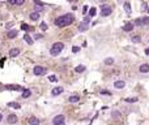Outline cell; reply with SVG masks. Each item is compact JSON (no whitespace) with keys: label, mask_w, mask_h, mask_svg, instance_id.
<instances>
[{"label":"cell","mask_w":149,"mask_h":125,"mask_svg":"<svg viewBox=\"0 0 149 125\" xmlns=\"http://www.w3.org/2000/svg\"><path fill=\"white\" fill-rule=\"evenodd\" d=\"M75 21V16L72 13H67L64 16H60L55 20V25L59 26V28H64V26H68Z\"/></svg>","instance_id":"obj_1"},{"label":"cell","mask_w":149,"mask_h":125,"mask_svg":"<svg viewBox=\"0 0 149 125\" xmlns=\"http://www.w3.org/2000/svg\"><path fill=\"white\" fill-rule=\"evenodd\" d=\"M63 48H64V44H63V43H60V42H58V43H54V46L51 47V50H50L51 56H58L63 51Z\"/></svg>","instance_id":"obj_2"},{"label":"cell","mask_w":149,"mask_h":125,"mask_svg":"<svg viewBox=\"0 0 149 125\" xmlns=\"http://www.w3.org/2000/svg\"><path fill=\"white\" fill-rule=\"evenodd\" d=\"M46 72H47V69H46L45 67H39V65H35L34 69H33V73L35 76H42V74H45Z\"/></svg>","instance_id":"obj_3"},{"label":"cell","mask_w":149,"mask_h":125,"mask_svg":"<svg viewBox=\"0 0 149 125\" xmlns=\"http://www.w3.org/2000/svg\"><path fill=\"white\" fill-rule=\"evenodd\" d=\"M52 122H54V125H63L65 122L64 115H58V116H55L54 120H52Z\"/></svg>","instance_id":"obj_4"},{"label":"cell","mask_w":149,"mask_h":125,"mask_svg":"<svg viewBox=\"0 0 149 125\" xmlns=\"http://www.w3.org/2000/svg\"><path fill=\"white\" fill-rule=\"evenodd\" d=\"M111 12H113L111 7H109V5H102V8H101V14H102L103 17L110 16V14H111Z\"/></svg>","instance_id":"obj_5"},{"label":"cell","mask_w":149,"mask_h":125,"mask_svg":"<svg viewBox=\"0 0 149 125\" xmlns=\"http://www.w3.org/2000/svg\"><path fill=\"white\" fill-rule=\"evenodd\" d=\"M34 4H35V8H34V11L39 12V13L45 11V7H43V4L41 3L39 0H34Z\"/></svg>","instance_id":"obj_6"},{"label":"cell","mask_w":149,"mask_h":125,"mask_svg":"<svg viewBox=\"0 0 149 125\" xmlns=\"http://www.w3.org/2000/svg\"><path fill=\"white\" fill-rule=\"evenodd\" d=\"M63 91H64V89H63L62 86H58V87H54L52 91H51V94H52L54 97H58V95H60Z\"/></svg>","instance_id":"obj_7"},{"label":"cell","mask_w":149,"mask_h":125,"mask_svg":"<svg viewBox=\"0 0 149 125\" xmlns=\"http://www.w3.org/2000/svg\"><path fill=\"white\" fill-rule=\"evenodd\" d=\"M20 48H12L11 51H9V56H11V57H16V56H18L20 55Z\"/></svg>","instance_id":"obj_8"},{"label":"cell","mask_w":149,"mask_h":125,"mask_svg":"<svg viewBox=\"0 0 149 125\" xmlns=\"http://www.w3.org/2000/svg\"><path fill=\"white\" fill-rule=\"evenodd\" d=\"M5 89L7 90H14V91H20V90H22V87L21 86H18V85H7L5 86Z\"/></svg>","instance_id":"obj_9"},{"label":"cell","mask_w":149,"mask_h":125,"mask_svg":"<svg viewBox=\"0 0 149 125\" xmlns=\"http://www.w3.org/2000/svg\"><path fill=\"white\" fill-rule=\"evenodd\" d=\"M133 26H135V24H132V22H127L126 25H124V28H123V30L124 31H132L133 30Z\"/></svg>","instance_id":"obj_10"},{"label":"cell","mask_w":149,"mask_h":125,"mask_svg":"<svg viewBox=\"0 0 149 125\" xmlns=\"http://www.w3.org/2000/svg\"><path fill=\"white\" fill-rule=\"evenodd\" d=\"M7 121H8V124H16L17 122V116L16 115H9L8 116V119H7Z\"/></svg>","instance_id":"obj_11"},{"label":"cell","mask_w":149,"mask_h":125,"mask_svg":"<svg viewBox=\"0 0 149 125\" xmlns=\"http://www.w3.org/2000/svg\"><path fill=\"white\" fill-rule=\"evenodd\" d=\"M114 86H115V89H124L126 82H124V81H116V82L114 83Z\"/></svg>","instance_id":"obj_12"},{"label":"cell","mask_w":149,"mask_h":125,"mask_svg":"<svg viewBox=\"0 0 149 125\" xmlns=\"http://www.w3.org/2000/svg\"><path fill=\"white\" fill-rule=\"evenodd\" d=\"M139 70H140L141 73H149V65L148 64H141Z\"/></svg>","instance_id":"obj_13"},{"label":"cell","mask_w":149,"mask_h":125,"mask_svg":"<svg viewBox=\"0 0 149 125\" xmlns=\"http://www.w3.org/2000/svg\"><path fill=\"white\" fill-rule=\"evenodd\" d=\"M30 20L31 21H37V20H39V12H33V13H30Z\"/></svg>","instance_id":"obj_14"},{"label":"cell","mask_w":149,"mask_h":125,"mask_svg":"<svg viewBox=\"0 0 149 125\" xmlns=\"http://www.w3.org/2000/svg\"><path fill=\"white\" fill-rule=\"evenodd\" d=\"M88 28H89V24L82 21V24H80V26H79V31H85V30H88Z\"/></svg>","instance_id":"obj_15"},{"label":"cell","mask_w":149,"mask_h":125,"mask_svg":"<svg viewBox=\"0 0 149 125\" xmlns=\"http://www.w3.org/2000/svg\"><path fill=\"white\" fill-rule=\"evenodd\" d=\"M17 34H18V33H17L16 30H9L8 33H7V36H8L9 39H12V38H16Z\"/></svg>","instance_id":"obj_16"},{"label":"cell","mask_w":149,"mask_h":125,"mask_svg":"<svg viewBox=\"0 0 149 125\" xmlns=\"http://www.w3.org/2000/svg\"><path fill=\"white\" fill-rule=\"evenodd\" d=\"M24 40H25L28 44H33V38H31L29 34H25V35H24Z\"/></svg>","instance_id":"obj_17"},{"label":"cell","mask_w":149,"mask_h":125,"mask_svg":"<svg viewBox=\"0 0 149 125\" xmlns=\"http://www.w3.org/2000/svg\"><path fill=\"white\" fill-rule=\"evenodd\" d=\"M28 121H29V124H30V125H38V124H39V120L37 119V117H30Z\"/></svg>","instance_id":"obj_18"},{"label":"cell","mask_w":149,"mask_h":125,"mask_svg":"<svg viewBox=\"0 0 149 125\" xmlns=\"http://www.w3.org/2000/svg\"><path fill=\"white\" fill-rule=\"evenodd\" d=\"M21 95H22V98H29L31 95V91L29 89H22V94Z\"/></svg>","instance_id":"obj_19"},{"label":"cell","mask_w":149,"mask_h":125,"mask_svg":"<svg viewBox=\"0 0 149 125\" xmlns=\"http://www.w3.org/2000/svg\"><path fill=\"white\" fill-rule=\"evenodd\" d=\"M69 103H77L80 100V97L79 95H72V97H69Z\"/></svg>","instance_id":"obj_20"},{"label":"cell","mask_w":149,"mask_h":125,"mask_svg":"<svg viewBox=\"0 0 149 125\" xmlns=\"http://www.w3.org/2000/svg\"><path fill=\"white\" fill-rule=\"evenodd\" d=\"M131 40H132L133 43H140L141 42V36L140 35H132L131 36Z\"/></svg>","instance_id":"obj_21"},{"label":"cell","mask_w":149,"mask_h":125,"mask_svg":"<svg viewBox=\"0 0 149 125\" xmlns=\"http://www.w3.org/2000/svg\"><path fill=\"white\" fill-rule=\"evenodd\" d=\"M8 107H13V108H16V109H20L21 108V106L18 104V103H16V102H9L8 103Z\"/></svg>","instance_id":"obj_22"},{"label":"cell","mask_w":149,"mask_h":125,"mask_svg":"<svg viewBox=\"0 0 149 125\" xmlns=\"http://www.w3.org/2000/svg\"><path fill=\"white\" fill-rule=\"evenodd\" d=\"M84 70H85V67H84V65H77V67L75 68V72H76V73H82Z\"/></svg>","instance_id":"obj_23"},{"label":"cell","mask_w":149,"mask_h":125,"mask_svg":"<svg viewBox=\"0 0 149 125\" xmlns=\"http://www.w3.org/2000/svg\"><path fill=\"white\" fill-rule=\"evenodd\" d=\"M96 13H97L96 7H93V8H89V16H90V17H94V16H96Z\"/></svg>","instance_id":"obj_24"},{"label":"cell","mask_w":149,"mask_h":125,"mask_svg":"<svg viewBox=\"0 0 149 125\" xmlns=\"http://www.w3.org/2000/svg\"><path fill=\"white\" fill-rule=\"evenodd\" d=\"M105 64H106V65H113V64H114V59H113V57L105 59Z\"/></svg>","instance_id":"obj_25"},{"label":"cell","mask_w":149,"mask_h":125,"mask_svg":"<svg viewBox=\"0 0 149 125\" xmlns=\"http://www.w3.org/2000/svg\"><path fill=\"white\" fill-rule=\"evenodd\" d=\"M124 9L127 13H131V4L129 3H124Z\"/></svg>","instance_id":"obj_26"},{"label":"cell","mask_w":149,"mask_h":125,"mask_svg":"<svg viewBox=\"0 0 149 125\" xmlns=\"http://www.w3.org/2000/svg\"><path fill=\"white\" fill-rule=\"evenodd\" d=\"M113 119H120V112L119 111H113Z\"/></svg>","instance_id":"obj_27"},{"label":"cell","mask_w":149,"mask_h":125,"mask_svg":"<svg viewBox=\"0 0 149 125\" xmlns=\"http://www.w3.org/2000/svg\"><path fill=\"white\" fill-rule=\"evenodd\" d=\"M133 24H135L136 26H141V25H143V20H141V18H136Z\"/></svg>","instance_id":"obj_28"},{"label":"cell","mask_w":149,"mask_h":125,"mask_svg":"<svg viewBox=\"0 0 149 125\" xmlns=\"http://www.w3.org/2000/svg\"><path fill=\"white\" fill-rule=\"evenodd\" d=\"M126 102L127 103H135V102H137V98H127Z\"/></svg>","instance_id":"obj_29"},{"label":"cell","mask_w":149,"mask_h":125,"mask_svg":"<svg viewBox=\"0 0 149 125\" xmlns=\"http://www.w3.org/2000/svg\"><path fill=\"white\" fill-rule=\"evenodd\" d=\"M47 29H48L47 24H45V22H42V24H41V30H42V31H46Z\"/></svg>","instance_id":"obj_30"},{"label":"cell","mask_w":149,"mask_h":125,"mask_svg":"<svg viewBox=\"0 0 149 125\" xmlns=\"http://www.w3.org/2000/svg\"><path fill=\"white\" fill-rule=\"evenodd\" d=\"M21 29H22L24 31H28V30H30V26L26 25V24H22V25H21Z\"/></svg>","instance_id":"obj_31"},{"label":"cell","mask_w":149,"mask_h":125,"mask_svg":"<svg viewBox=\"0 0 149 125\" xmlns=\"http://www.w3.org/2000/svg\"><path fill=\"white\" fill-rule=\"evenodd\" d=\"M48 80H50L51 82H56V81H58V77H56V76H48Z\"/></svg>","instance_id":"obj_32"},{"label":"cell","mask_w":149,"mask_h":125,"mask_svg":"<svg viewBox=\"0 0 149 125\" xmlns=\"http://www.w3.org/2000/svg\"><path fill=\"white\" fill-rule=\"evenodd\" d=\"M143 20V25H149V17H144Z\"/></svg>","instance_id":"obj_33"},{"label":"cell","mask_w":149,"mask_h":125,"mask_svg":"<svg viewBox=\"0 0 149 125\" xmlns=\"http://www.w3.org/2000/svg\"><path fill=\"white\" fill-rule=\"evenodd\" d=\"M88 12H89V7H88V5H84V8H82V14L85 16Z\"/></svg>","instance_id":"obj_34"},{"label":"cell","mask_w":149,"mask_h":125,"mask_svg":"<svg viewBox=\"0 0 149 125\" xmlns=\"http://www.w3.org/2000/svg\"><path fill=\"white\" fill-rule=\"evenodd\" d=\"M101 94H102V95H107V97H109V95H111V93H110L109 90H102Z\"/></svg>","instance_id":"obj_35"},{"label":"cell","mask_w":149,"mask_h":125,"mask_svg":"<svg viewBox=\"0 0 149 125\" xmlns=\"http://www.w3.org/2000/svg\"><path fill=\"white\" fill-rule=\"evenodd\" d=\"M79 51H80V47H77V46H73L72 47V52L76 53V52H79Z\"/></svg>","instance_id":"obj_36"},{"label":"cell","mask_w":149,"mask_h":125,"mask_svg":"<svg viewBox=\"0 0 149 125\" xmlns=\"http://www.w3.org/2000/svg\"><path fill=\"white\" fill-rule=\"evenodd\" d=\"M25 0H16V5H22Z\"/></svg>","instance_id":"obj_37"},{"label":"cell","mask_w":149,"mask_h":125,"mask_svg":"<svg viewBox=\"0 0 149 125\" xmlns=\"http://www.w3.org/2000/svg\"><path fill=\"white\" fill-rule=\"evenodd\" d=\"M146 8H148V5H146L145 3H144L143 5H141V11H143V12H145V11H146Z\"/></svg>","instance_id":"obj_38"},{"label":"cell","mask_w":149,"mask_h":125,"mask_svg":"<svg viewBox=\"0 0 149 125\" xmlns=\"http://www.w3.org/2000/svg\"><path fill=\"white\" fill-rule=\"evenodd\" d=\"M84 22H86V24L90 22V16L89 17H85V18H84Z\"/></svg>","instance_id":"obj_39"},{"label":"cell","mask_w":149,"mask_h":125,"mask_svg":"<svg viewBox=\"0 0 149 125\" xmlns=\"http://www.w3.org/2000/svg\"><path fill=\"white\" fill-rule=\"evenodd\" d=\"M4 61H5V59H1V60H0V67L3 68V65H4Z\"/></svg>","instance_id":"obj_40"},{"label":"cell","mask_w":149,"mask_h":125,"mask_svg":"<svg viewBox=\"0 0 149 125\" xmlns=\"http://www.w3.org/2000/svg\"><path fill=\"white\" fill-rule=\"evenodd\" d=\"M34 38H35V39H41V38H42V35H41V34H35Z\"/></svg>","instance_id":"obj_41"},{"label":"cell","mask_w":149,"mask_h":125,"mask_svg":"<svg viewBox=\"0 0 149 125\" xmlns=\"http://www.w3.org/2000/svg\"><path fill=\"white\" fill-rule=\"evenodd\" d=\"M9 4H16V0H8Z\"/></svg>","instance_id":"obj_42"},{"label":"cell","mask_w":149,"mask_h":125,"mask_svg":"<svg viewBox=\"0 0 149 125\" xmlns=\"http://www.w3.org/2000/svg\"><path fill=\"white\" fill-rule=\"evenodd\" d=\"M145 53H146V55H149V48H146V50H145Z\"/></svg>","instance_id":"obj_43"},{"label":"cell","mask_w":149,"mask_h":125,"mask_svg":"<svg viewBox=\"0 0 149 125\" xmlns=\"http://www.w3.org/2000/svg\"><path fill=\"white\" fill-rule=\"evenodd\" d=\"M3 89H4V87L1 86V83H0V91H1V90H3Z\"/></svg>","instance_id":"obj_44"},{"label":"cell","mask_w":149,"mask_h":125,"mask_svg":"<svg viewBox=\"0 0 149 125\" xmlns=\"http://www.w3.org/2000/svg\"><path fill=\"white\" fill-rule=\"evenodd\" d=\"M1 120H3V115L0 113V121H1Z\"/></svg>","instance_id":"obj_45"},{"label":"cell","mask_w":149,"mask_h":125,"mask_svg":"<svg viewBox=\"0 0 149 125\" xmlns=\"http://www.w3.org/2000/svg\"><path fill=\"white\" fill-rule=\"evenodd\" d=\"M68 1H71V3H75V1H76V0H68Z\"/></svg>","instance_id":"obj_46"},{"label":"cell","mask_w":149,"mask_h":125,"mask_svg":"<svg viewBox=\"0 0 149 125\" xmlns=\"http://www.w3.org/2000/svg\"><path fill=\"white\" fill-rule=\"evenodd\" d=\"M148 12H149V9H148Z\"/></svg>","instance_id":"obj_47"}]
</instances>
